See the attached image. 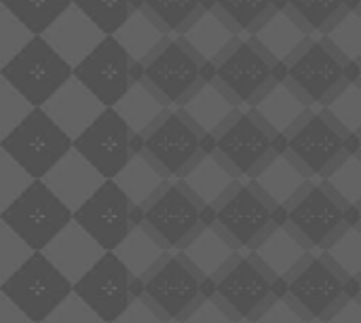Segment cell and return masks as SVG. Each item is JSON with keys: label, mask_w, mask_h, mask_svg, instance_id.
Instances as JSON below:
<instances>
[{"label": "cell", "mask_w": 361, "mask_h": 323, "mask_svg": "<svg viewBox=\"0 0 361 323\" xmlns=\"http://www.w3.org/2000/svg\"><path fill=\"white\" fill-rule=\"evenodd\" d=\"M2 72L4 80H11L32 102H38L70 76V66L40 36H34Z\"/></svg>", "instance_id": "6da1fadb"}, {"label": "cell", "mask_w": 361, "mask_h": 323, "mask_svg": "<svg viewBox=\"0 0 361 323\" xmlns=\"http://www.w3.org/2000/svg\"><path fill=\"white\" fill-rule=\"evenodd\" d=\"M144 63L148 80L171 99L182 95L199 72V59L173 36H167Z\"/></svg>", "instance_id": "7a4b0ae2"}, {"label": "cell", "mask_w": 361, "mask_h": 323, "mask_svg": "<svg viewBox=\"0 0 361 323\" xmlns=\"http://www.w3.org/2000/svg\"><path fill=\"white\" fill-rule=\"evenodd\" d=\"M216 61L218 78L239 95L256 93L271 76V59L247 38H237Z\"/></svg>", "instance_id": "3957f363"}, {"label": "cell", "mask_w": 361, "mask_h": 323, "mask_svg": "<svg viewBox=\"0 0 361 323\" xmlns=\"http://www.w3.org/2000/svg\"><path fill=\"white\" fill-rule=\"evenodd\" d=\"M40 38L68 63L78 66L106 36L87 19L74 4H70L42 34Z\"/></svg>", "instance_id": "277c9868"}, {"label": "cell", "mask_w": 361, "mask_h": 323, "mask_svg": "<svg viewBox=\"0 0 361 323\" xmlns=\"http://www.w3.org/2000/svg\"><path fill=\"white\" fill-rule=\"evenodd\" d=\"M133 61L129 55L118 47L112 36H106L78 66L76 76L89 89L97 91L99 95H118L127 87L129 66Z\"/></svg>", "instance_id": "5b68a950"}, {"label": "cell", "mask_w": 361, "mask_h": 323, "mask_svg": "<svg viewBox=\"0 0 361 323\" xmlns=\"http://www.w3.org/2000/svg\"><path fill=\"white\" fill-rule=\"evenodd\" d=\"M288 61L292 78L313 95H324L343 78L341 57L313 36H309Z\"/></svg>", "instance_id": "8992f818"}, {"label": "cell", "mask_w": 361, "mask_h": 323, "mask_svg": "<svg viewBox=\"0 0 361 323\" xmlns=\"http://www.w3.org/2000/svg\"><path fill=\"white\" fill-rule=\"evenodd\" d=\"M176 38L197 59L216 61L241 36L214 8H203Z\"/></svg>", "instance_id": "52a82bcc"}, {"label": "cell", "mask_w": 361, "mask_h": 323, "mask_svg": "<svg viewBox=\"0 0 361 323\" xmlns=\"http://www.w3.org/2000/svg\"><path fill=\"white\" fill-rule=\"evenodd\" d=\"M309 38L302 25L286 11L275 6V11L254 30L247 40H252L269 59L286 61L290 59L298 47Z\"/></svg>", "instance_id": "ba28073f"}, {"label": "cell", "mask_w": 361, "mask_h": 323, "mask_svg": "<svg viewBox=\"0 0 361 323\" xmlns=\"http://www.w3.org/2000/svg\"><path fill=\"white\" fill-rule=\"evenodd\" d=\"M112 38L123 47V51L129 55L131 61H146L167 38L163 28L140 6L135 8L123 23L121 28L112 34Z\"/></svg>", "instance_id": "9c48e42d"}, {"label": "cell", "mask_w": 361, "mask_h": 323, "mask_svg": "<svg viewBox=\"0 0 361 323\" xmlns=\"http://www.w3.org/2000/svg\"><path fill=\"white\" fill-rule=\"evenodd\" d=\"M203 8H214L239 36H252L275 11V0H203Z\"/></svg>", "instance_id": "30bf717a"}, {"label": "cell", "mask_w": 361, "mask_h": 323, "mask_svg": "<svg viewBox=\"0 0 361 323\" xmlns=\"http://www.w3.org/2000/svg\"><path fill=\"white\" fill-rule=\"evenodd\" d=\"M275 6L286 8L309 36H322L345 11V0H275Z\"/></svg>", "instance_id": "8fae6325"}, {"label": "cell", "mask_w": 361, "mask_h": 323, "mask_svg": "<svg viewBox=\"0 0 361 323\" xmlns=\"http://www.w3.org/2000/svg\"><path fill=\"white\" fill-rule=\"evenodd\" d=\"M142 8L167 36H178L203 11V0H142Z\"/></svg>", "instance_id": "7c38bea8"}, {"label": "cell", "mask_w": 361, "mask_h": 323, "mask_svg": "<svg viewBox=\"0 0 361 323\" xmlns=\"http://www.w3.org/2000/svg\"><path fill=\"white\" fill-rule=\"evenodd\" d=\"M34 36H40L70 4L72 0H0Z\"/></svg>", "instance_id": "4fadbf2b"}, {"label": "cell", "mask_w": 361, "mask_h": 323, "mask_svg": "<svg viewBox=\"0 0 361 323\" xmlns=\"http://www.w3.org/2000/svg\"><path fill=\"white\" fill-rule=\"evenodd\" d=\"M341 59L355 63L361 53V17L360 11H345L319 38Z\"/></svg>", "instance_id": "5bb4252c"}, {"label": "cell", "mask_w": 361, "mask_h": 323, "mask_svg": "<svg viewBox=\"0 0 361 323\" xmlns=\"http://www.w3.org/2000/svg\"><path fill=\"white\" fill-rule=\"evenodd\" d=\"M72 4L91 19L104 36H112L121 23L142 6V0H72Z\"/></svg>", "instance_id": "9a60e30c"}, {"label": "cell", "mask_w": 361, "mask_h": 323, "mask_svg": "<svg viewBox=\"0 0 361 323\" xmlns=\"http://www.w3.org/2000/svg\"><path fill=\"white\" fill-rule=\"evenodd\" d=\"M32 38L34 34L0 4V68H4Z\"/></svg>", "instance_id": "2e32d148"}, {"label": "cell", "mask_w": 361, "mask_h": 323, "mask_svg": "<svg viewBox=\"0 0 361 323\" xmlns=\"http://www.w3.org/2000/svg\"><path fill=\"white\" fill-rule=\"evenodd\" d=\"M25 110L27 104L19 97V93L6 80H0V127L4 123H15V118Z\"/></svg>", "instance_id": "e0dca14e"}]
</instances>
